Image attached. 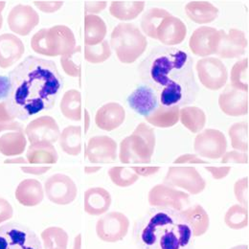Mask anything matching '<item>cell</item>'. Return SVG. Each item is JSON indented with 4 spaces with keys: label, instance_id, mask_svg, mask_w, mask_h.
Masks as SVG:
<instances>
[{
    "label": "cell",
    "instance_id": "obj_1",
    "mask_svg": "<svg viewBox=\"0 0 249 249\" xmlns=\"http://www.w3.org/2000/svg\"><path fill=\"white\" fill-rule=\"evenodd\" d=\"M193 62L181 49L159 46L140 63L138 70L145 86L156 91L159 105L183 107L194 103L199 92Z\"/></svg>",
    "mask_w": 249,
    "mask_h": 249
},
{
    "label": "cell",
    "instance_id": "obj_2",
    "mask_svg": "<svg viewBox=\"0 0 249 249\" xmlns=\"http://www.w3.org/2000/svg\"><path fill=\"white\" fill-rule=\"evenodd\" d=\"M11 92L6 100L9 107L21 121L51 109L63 87L56 63L28 56L9 74Z\"/></svg>",
    "mask_w": 249,
    "mask_h": 249
},
{
    "label": "cell",
    "instance_id": "obj_3",
    "mask_svg": "<svg viewBox=\"0 0 249 249\" xmlns=\"http://www.w3.org/2000/svg\"><path fill=\"white\" fill-rule=\"evenodd\" d=\"M138 249H194L191 225L180 211L156 208L135 226Z\"/></svg>",
    "mask_w": 249,
    "mask_h": 249
},
{
    "label": "cell",
    "instance_id": "obj_4",
    "mask_svg": "<svg viewBox=\"0 0 249 249\" xmlns=\"http://www.w3.org/2000/svg\"><path fill=\"white\" fill-rule=\"evenodd\" d=\"M156 148V134L152 126L140 123L131 135L120 143V161L124 164H149Z\"/></svg>",
    "mask_w": 249,
    "mask_h": 249
},
{
    "label": "cell",
    "instance_id": "obj_5",
    "mask_svg": "<svg viewBox=\"0 0 249 249\" xmlns=\"http://www.w3.org/2000/svg\"><path fill=\"white\" fill-rule=\"evenodd\" d=\"M31 47L43 56H63L76 48V38L69 27L56 25L36 32L32 37Z\"/></svg>",
    "mask_w": 249,
    "mask_h": 249
},
{
    "label": "cell",
    "instance_id": "obj_6",
    "mask_svg": "<svg viewBox=\"0 0 249 249\" xmlns=\"http://www.w3.org/2000/svg\"><path fill=\"white\" fill-rule=\"evenodd\" d=\"M110 44L120 62L132 63L144 54L148 41L134 24L119 23L111 33Z\"/></svg>",
    "mask_w": 249,
    "mask_h": 249
},
{
    "label": "cell",
    "instance_id": "obj_7",
    "mask_svg": "<svg viewBox=\"0 0 249 249\" xmlns=\"http://www.w3.org/2000/svg\"><path fill=\"white\" fill-rule=\"evenodd\" d=\"M0 249H42L36 234L18 222L0 226Z\"/></svg>",
    "mask_w": 249,
    "mask_h": 249
},
{
    "label": "cell",
    "instance_id": "obj_8",
    "mask_svg": "<svg viewBox=\"0 0 249 249\" xmlns=\"http://www.w3.org/2000/svg\"><path fill=\"white\" fill-rule=\"evenodd\" d=\"M164 184L181 188L191 195H198L205 189L206 181L195 167H171L164 178Z\"/></svg>",
    "mask_w": 249,
    "mask_h": 249
},
{
    "label": "cell",
    "instance_id": "obj_9",
    "mask_svg": "<svg viewBox=\"0 0 249 249\" xmlns=\"http://www.w3.org/2000/svg\"><path fill=\"white\" fill-rule=\"evenodd\" d=\"M129 219L120 212H110L99 218L96 224L98 238L105 243H117L128 232Z\"/></svg>",
    "mask_w": 249,
    "mask_h": 249
},
{
    "label": "cell",
    "instance_id": "obj_10",
    "mask_svg": "<svg viewBox=\"0 0 249 249\" xmlns=\"http://www.w3.org/2000/svg\"><path fill=\"white\" fill-rule=\"evenodd\" d=\"M196 69L200 83L210 90L222 89L228 80V72L218 58H204L196 62Z\"/></svg>",
    "mask_w": 249,
    "mask_h": 249
},
{
    "label": "cell",
    "instance_id": "obj_11",
    "mask_svg": "<svg viewBox=\"0 0 249 249\" xmlns=\"http://www.w3.org/2000/svg\"><path fill=\"white\" fill-rule=\"evenodd\" d=\"M151 206L156 208H170L178 211L185 209L190 203L189 195L165 184H157L148 195Z\"/></svg>",
    "mask_w": 249,
    "mask_h": 249
},
{
    "label": "cell",
    "instance_id": "obj_12",
    "mask_svg": "<svg viewBox=\"0 0 249 249\" xmlns=\"http://www.w3.org/2000/svg\"><path fill=\"white\" fill-rule=\"evenodd\" d=\"M27 139L23 125L18 122L0 123V154L20 156L26 149Z\"/></svg>",
    "mask_w": 249,
    "mask_h": 249
},
{
    "label": "cell",
    "instance_id": "obj_13",
    "mask_svg": "<svg viewBox=\"0 0 249 249\" xmlns=\"http://www.w3.org/2000/svg\"><path fill=\"white\" fill-rule=\"evenodd\" d=\"M44 191L48 199L58 205H67L77 196L78 189L68 176L56 174L51 176L44 184Z\"/></svg>",
    "mask_w": 249,
    "mask_h": 249
},
{
    "label": "cell",
    "instance_id": "obj_14",
    "mask_svg": "<svg viewBox=\"0 0 249 249\" xmlns=\"http://www.w3.org/2000/svg\"><path fill=\"white\" fill-rule=\"evenodd\" d=\"M194 149L197 155L202 157L218 159L226 152L227 141L220 130L208 128L196 135Z\"/></svg>",
    "mask_w": 249,
    "mask_h": 249
},
{
    "label": "cell",
    "instance_id": "obj_15",
    "mask_svg": "<svg viewBox=\"0 0 249 249\" xmlns=\"http://www.w3.org/2000/svg\"><path fill=\"white\" fill-rule=\"evenodd\" d=\"M219 38L216 55L222 59H237L246 53L248 39L246 34L238 29H230L228 33L219 30Z\"/></svg>",
    "mask_w": 249,
    "mask_h": 249
},
{
    "label": "cell",
    "instance_id": "obj_16",
    "mask_svg": "<svg viewBox=\"0 0 249 249\" xmlns=\"http://www.w3.org/2000/svg\"><path fill=\"white\" fill-rule=\"evenodd\" d=\"M25 134L31 144L37 142L55 143L59 140L61 131L56 120L51 116H40L31 121L25 128Z\"/></svg>",
    "mask_w": 249,
    "mask_h": 249
},
{
    "label": "cell",
    "instance_id": "obj_17",
    "mask_svg": "<svg viewBox=\"0 0 249 249\" xmlns=\"http://www.w3.org/2000/svg\"><path fill=\"white\" fill-rule=\"evenodd\" d=\"M38 23L39 16L29 5L18 4L8 16V25L17 35L28 36Z\"/></svg>",
    "mask_w": 249,
    "mask_h": 249
},
{
    "label": "cell",
    "instance_id": "obj_18",
    "mask_svg": "<svg viewBox=\"0 0 249 249\" xmlns=\"http://www.w3.org/2000/svg\"><path fill=\"white\" fill-rule=\"evenodd\" d=\"M86 155L91 163H112L117 159V143L107 135L89 139Z\"/></svg>",
    "mask_w": 249,
    "mask_h": 249
},
{
    "label": "cell",
    "instance_id": "obj_19",
    "mask_svg": "<svg viewBox=\"0 0 249 249\" xmlns=\"http://www.w3.org/2000/svg\"><path fill=\"white\" fill-rule=\"evenodd\" d=\"M219 34L213 27L202 26L195 30L189 40V47L193 54L207 57L216 53Z\"/></svg>",
    "mask_w": 249,
    "mask_h": 249
},
{
    "label": "cell",
    "instance_id": "obj_20",
    "mask_svg": "<svg viewBox=\"0 0 249 249\" xmlns=\"http://www.w3.org/2000/svg\"><path fill=\"white\" fill-rule=\"evenodd\" d=\"M218 105L223 113L229 116H244L249 113V93L236 89L230 85L219 95Z\"/></svg>",
    "mask_w": 249,
    "mask_h": 249
},
{
    "label": "cell",
    "instance_id": "obj_21",
    "mask_svg": "<svg viewBox=\"0 0 249 249\" xmlns=\"http://www.w3.org/2000/svg\"><path fill=\"white\" fill-rule=\"evenodd\" d=\"M187 28L184 22L172 15L165 18L157 31H156V39L161 43L173 46L180 44L186 37Z\"/></svg>",
    "mask_w": 249,
    "mask_h": 249
},
{
    "label": "cell",
    "instance_id": "obj_22",
    "mask_svg": "<svg viewBox=\"0 0 249 249\" xmlns=\"http://www.w3.org/2000/svg\"><path fill=\"white\" fill-rule=\"evenodd\" d=\"M127 104L136 113L147 117L158 107L159 100L153 89L148 86H141L127 97Z\"/></svg>",
    "mask_w": 249,
    "mask_h": 249
},
{
    "label": "cell",
    "instance_id": "obj_23",
    "mask_svg": "<svg viewBox=\"0 0 249 249\" xmlns=\"http://www.w3.org/2000/svg\"><path fill=\"white\" fill-rule=\"evenodd\" d=\"M25 51L20 38L12 34L0 35V67L6 69L18 62Z\"/></svg>",
    "mask_w": 249,
    "mask_h": 249
},
{
    "label": "cell",
    "instance_id": "obj_24",
    "mask_svg": "<svg viewBox=\"0 0 249 249\" xmlns=\"http://www.w3.org/2000/svg\"><path fill=\"white\" fill-rule=\"evenodd\" d=\"M124 118L125 111L120 104L107 103L97 110L95 123L99 128L106 131H111L123 124Z\"/></svg>",
    "mask_w": 249,
    "mask_h": 249
},
{
    "label": "cell",
    "instance_id": "obj_25",
    "mask_svg": "<svg viewBox=\"0 0 249 249\" xmlns=\"http://www.w3.org/2000/svg\"><path fill=\"white\" fill-rule=\"evenodd\" d=\"M111 205L109 192L102 187L89 188L85 193V211L91 216H100L107 212Z\"/></svg>",
    "mask_w": 249,
    "mask_h": 249
},
{
    "label": "cell",
    "instance_id": "obj_26",
    "mask_svg": "<svg viewBox=\"0 0 249 249\" xmlns=\"http://www.w3.org/2000/svg\"><path fill=\"white\" fill-rule=\"evenodd\" d=\"M15 195L19 204L33 207L41 203L44 198V190L38 180L27 178L18 184Z\"/></svg>",
    "mask_w": 249,
    "mask_h": 249
},
{
    "label": "cell",
    "instance_id": "obj_27",
    "mask_svg": "<svg viewBox=\"0 0 249 249\" xmlns=\"http://www.w3.org/2000/svg\"><path fill=\"white\" fill-rule=\"evenodd\" d=\"M187 16L197 24H207L217 19L218 9L207 1H192L185 6Z\"/></svg>",
    "mask_w": 249,
    "mask_h": 249
},
{
    "label": "cell",
    "instance_id": "obj_28",
    "mask_svg": "<svg viewBox=\"0 0 249 249\" xmlns=\"http://www.w3.org/2000/svg\"><path fill=\"white\" fill-rule=\"evenodd\" d=\"M26 158L30 164H56L59 155L53 146L48 142H37L31 144L26 153Z\"/></svg>",
    "mask_w": 249,
    "mask_h": 249
},
{
    "label": "cell",
    "instance_id": "obj_29",
    "mask_svg": "<svg viewBox=\"0 0 249 249\" xmlns=\"http://www.w3.org/2000/svg\"><path fill=\"white\" fill-rule=\"evenodd\" d=\"M189 221L194 237L204 235L209 228V216L199 204H195L180 211Z\"/></svg>",
    "mask_w": 249,
    "mask_h": 249
},
{
    "label": "cell",
    "instance_id": "obj_30",
    "mask_svg": "<svg viewBox=\"0 0 249 249\" xmlns=\"http://www.w3.org/2000/svg\"><path fill=\"white\" fill-rule=\"evenodd\" d=\"M59 144L65 154L79 156L82 152V127L80 125L66 126L60 135Z\"/></svg>",
    "mask_w": 249,
    "mask_h": 249
},
{
    "label": "cell",
    "instance_id": "obj_31",
    "mask_svg": "<svg viewBox=\"0 0 249 249\" xmlns=\"http://www.w3.org/2000/svg\"><path fill=\"white\" fill-rule=\"evenodd\" d=\"M145 8L144 1H112L109 13L120 20L135 19Z\"/></svg>",
    "mask_w": 249,
    "mask_h": 249
},
{
    "label": "cell",
    "instance_id": "obj_32",
    "mask_svg": "<svg viewBox=\"0 0 249 249\" xmlns=\"http://www.w3.org/2000/svg\"><path fill=\"white\" fill-rule=\"evenodd\" d=\"M107 31V25L100 17L96 15H86L85 41L87 45H97L104 41Z\"/></svg>",
    "mask_w": 249,
    "mask_h": 249
},
{
    "label": "cell",
    "instance_id": "obj_33",
    "mask_svg": "<svg viewBox=\"0 0 249 249\" xmlns=\"http://www.w3.org/2000/svg\"><path fill=\"white\" fill-rule=\"evenodd\" d=\"M179 110L178 107H163L158 106L156 110L149 116L145 117L146 121L154 126L157 127H171L179 121Z\"/></svg>",
    "mask_w": 249,
    "mask_h": 249
},
{
    "label": "cell",
    "instance_id": "obj_34",
    "mask_svg": "<svg viewBox=\"0 0 249 249\" xmlns=\"http://www.w3.org/2000/svg\"><path fill=\"white\" fill-rule=\"evenodd\" d=\"M63 116L72 121H80L82 119V97L77 89L66 91L60 105Z\"/></svg>",
    "mask_w": 249,
    "mask_h": 249
},
{
    "label": "cell",
    "instance_id": "obj_35",
    "mask_svg": "<svg viewBox=\"0 0 249 249\" xmlns=\"http://www.w3.org/2000/svg\"><path fill=\"white\" fill-rule=\"evenodd\" d=\"M179 120L193 133H198L206 124L204 111L197 107H183L179 110Z\"/></svg>",
    "mask_w": 249,
    "mask_h": 249
},
{
    "label": "cell",
    "instance_id": "obj_36",
    "mask_svg": "<svg viewBox=\"0 0 249 249\" xmlns=\"http://www.w3.org/2000/svg\"><path fill=\"white\" fill-rule=\"evenodd\" d=\"M170 15V12L161 8H152L148 10L143 15L141 20V28L145 35L156 39V31L161 21Z\"/></svg>",
    "mask_w": 249,
    "mask_h": 249
},
{
    "label": "cell",
    "instance_id": "obj_37",
    "mask_svg": "<svg viewBox=\"0 0 249 249\" xmlns=\"http://www.w3.org/2000/svg\"><path fill=\"white\" fill-rule=\"evenodd\" d=\"M44 249H67L68 234L58 226H50L40 234Z\"/></svg>",
    "mask_w": 249,
    "mask_h": 249
},
{
    "label": "cell",
    "instance_id": "obj_38",
    "mask_svg": "<svg viewBox=\"0 0 249 249\" xmlns=\"http://www.w3.org/2000/svg\"><path fill=\"white\" fill-rule=\"evenodd\" d=\"M232 148L238 152H249V123L240 122L232 124L229 128Z\"/></svg>",
    "mask_w": 249,
    "mask_h": 249
},
{
    "label": "cell",
    "instance_id": "obj_39",
    "mask_svg": "<svg viewBox=\"0 0 249 249\" xmlns=\"http://www.w3.org/2000/svg\"><path fill=\"white\" fill-rule=\"evenodd\" d=\"M249 59L236 62L231 70V87L249 93Z\"/></svg>",
    "mask_w": 249,
    "mask_h": 249
},
{
    "label": "cell",
    "instance_id": "obj_40",
    "mask_svg": "<svg viewBox=\"0 0 249 249\" xmlns=\"http://www.w3.org/2000/svg\"><path fill=\"white\" fill-rule=\"evenodd\" d=\"M225 224L235 230L243 229L249 226V208H246L240 204H235L231 206L225 216Z\"/></svg>",
    "mask_w": 249,
    "mask_h": 249
},
{
    "label": "cell",
    "instance_id": "obj_41",
    "mask_svg": "<svg viewBox=\"0 0 249 249\" xmlns=\"http://www.w3.org/2000/svg\"><path fill=\"white\" fill-rule=\"evenodd\" d=\"M63 71L70 77L77 78L81 75L82 65V47H76L72 52L65 54L61 58Z\"/></svg>",
    "mask_w": 249,
    "mask_h": 249
},
{
    "label": "cell",
    "instance_id": "obj_42",
    "mask_svg": "<svg viewBox=\"0 0 249 249\" xmlns=\"http://www.w3.org/2000/svg\"><path fill=\"white\" fill-rule=\"evenodd\" d=\"M108 176L113 184L119 187H128L134 184L139 177L126 167H112L108 171Z\"/></svg>",
    "mask_w": 249,
    "mask_h": 249
},
{
    "label": "cell",
    "instance_id": "obj_43",
    "mask_svg": "<svg viewBox=\"0 0 249 249\" xmlns=\"http://www.w3.org/2000/svg\"><path fill=\"white\" fill-rule=\"evenodd\" d=\"M111 56V49L107 40L97 45H86L85 58L90 63H101L107 61Z\"/></svg>",
    "mask_w": 249,
    "mask_h": 249
},
{
    "label": "cell",
    "instance_id": "obj_44",
    "mask_svg": "<svg viewBox=\"0 0 249 249\" xmlns=\"http://www.w3.org/2000/svg\"><path fill=\"white\" fill-rule=\"evenodd\" d=\"M236 199L246 208H249V177L238 180L234 185Z\"/></svg>",
    "mask_w": 249,
    "mask_h": 249
},
{
    "label": "cell",
    "instance_id": "obj_45",
    "mask_svg": "<svg viewBox=\"0 0 249 249\" xmlns=\"http://www.w3.org/2000/svg\"><path fill=\"white\" fill-rule=\"evenodd\" d=\"M222 163H239V164H248L249 155L248 153H241L238 151H232L224 154L221 159Z\"/></svg>",
    "mask_w": 249,
    "mask_h": 249
},
{
    "label": "cell",
    "instance_id": "obj_46",
    "mask_svg": "<svg viewBox=\"0 0 249 249\" xmlns=\"http://www.w3.org/2000/svg\"><path fill=\"white\" fill-rule=\"evenodd\" d=\"M36 7H37L43 13H55L59 11L63 5V1H34Z\"/></svg>",
    "mask_w": 249,
    "mask_h": 249
},
{
    "label": "cell",
    "instance_id": "obj_47",
    "mask_svg": "<svg viewBox=\"0 0 249 249\" xmlns=\"http://www.w3.org/2000/svg\"><path fill=\"white\" fill-rule=\"evenodd\" d=\"M13 215L14 209L10 202L5 198L0 197V224L13 218Z\"/></svg>",
    "mask_w": 249,
    "mask_h": 249
},
{
    "label": "cell",
    "instance_id": "obj_48",
    "mask_svg": "<svg viewBox=\"0 0 249 249\" xmlns=\"http://www.w3.org/2000/svg\"><path fill=\"white\" fill-rule=\"evenodd\" d=\"M16 116L12 112L6 101L0 102V123H10L14 122Z\"/></svg>",
    "mask_w": 249,
    "mask_h": 249
},
{
    "label": "cell",
    "instance_id": "obj_49",
    "mask_svg": "<svg viewBox=\"0 0 249 249\" xmlns=\"http://www.w3.org/2000/svg\"><path fill=\"white\" fill-rule=\"evenodd\" d=\"M175 163L176 164H206L207 161L199 158L198 156H196V155L186 154V155L178 157L175 160Z\"/></svg>",
    "mask_w": 249,
    "mask_h": 249
},
{
    "label": "cell",
    "instance_id": "obj_50",
    "mask_svg": "<svg viewBox=\"0 0 249 249\" xmlns=\"http://www.w3.org/2000/svg\"><path fill=\"white\" fill-rule=\"evenodd\" d=\"M107 7V1H87L86 2V11L89 15L98 14L104 11Z\"/></svg>",
    "mask_w": 249,
    "mask_h": 249
},
{
    "label": "cell",
    "instance_id": "obj_51",
    "mask_svg": "<svg viewBox=\"0 0 249 249\" xmlns=\"http://www.w3.org/2000/svg\"><path fill=\"white\" fill-rule=\"evenodd\" d=\"M211 175L212 177L219 180V179H222L224 178L225 177H227L231 171V168L230 167H206L205 168Z\"/></svg>",
    "mask_w": 249,
    "mask_h": 249
},
{
    "label": "cell",
    "instance_id": "obj_52",
    "mask_svg": "<svg viewBox=\"0 0 249 249\" xmlns=\"http://www.w3.org/2000/svg\"><path fill=\"white\" fill-rule=\"evenodd\" d=\"M11 92V83L9 77L0 75V100H7Z\"/></svg>",
    "mask_w": 249,
    "mask_h": 249
},
{
    "label": "cell",
    "instance_id": "obj_53",
    "mask_svg": "<svg viewBox=\"0 0 249 249\" xmlns=\"http://www.w3.org/2000/svg\"><path fill=\"white\" fill-rule=\"evenodd\" d=\"M138 177H150L159 171V167H132L130 168Z\"/></svg>",
    "mask_w": 249,
    "mask_h": 249
},
{
    "label": "cell",
    "instance_id": "obj_54",
    "mask_svg": "<svg viewBox=\"0 0 249 249\" xmlns=\"http://www.w3.org/2000/svg\"><path fill=\"white\" fill-rule=\"evenodd\" d=\"M50 167H21L20 170L28 175L34 176H42L48 171H50Z\"/></svg>",
    "mask_w": 249,
    "mask_h": 249
},
{
    "label": "cell",
    "instance_id": "obj_55",
    "mask_svg": "<svg viewBox=\"0 0 249 249\" xmlns=\"http://www.w3.org/2000/svg\"><path fill=\"white\" fill-rule=\"evenodd\" d=\"M5 164H27L28 161L23 157H13L6 159L4 161Z\"/></svg>",
    "mask_w": 249,
    "mask_h": 249
},
{
    "label": "cell",
    "instance_id": "obj_56",
    "mask_svg": "<svg viewBox=\"0 0 249 249\" xmlns=\"http://www.w3.org/2000/svg\"><path fill=\"white\" fill-rule=\"evenodd\" d=\"M82 249V234H78L76 238L74 239L73 243V248L72 249Z\"/></svg>",
    "mask_w": 249,
    "mask_h": 249
},
{
    "label": "cell",
    "instance_id": "obj_57",
    "mask_svg": "<svg viewBox=\"0 0 249 249\" xmlns=\"http://www.w3.org/2000/svg\"><path fill=\"white\" fill-rule=\"evenodd\" d=\"M102 168L101 167H86L85 168V172L88 175H91V174H95L97 172H99Z\"/></svg>",
    "mask_w": 249,
    "mask_h": 249
},
{
    "label": "cell",
    "instance_id": "obj_58",
    "mask_svg": "<svg viewBox=\"0 0 249 249\" xmlns=\"http://www.w3.org/2000/svg\"><path fill=\"white\" fill-rule=\"evenodd\" d=\"M5 5H6V2L5 1H0V29L2 28V24H3V18H2V11L4 10L5 8Z\"/></svg>",
    "mask_w": 249,
    "mask_h": 249
},
{
    "label": "cell",
    "instance_id": "obj_59",
    "mask_svg": "<svg viewBox=\"0 0 249 249\" xmlns=\"http://www.w3.org/2000/svg\"><path fill=\"white\" fill-rule=\"evenodd\" d=\"M230 249H249V246L248 245H241V246H237V247H234V248Z\"/></svg>",
    "mask_w": 249,
    "mask_h": 249
},
{
    "label": "cell",
    "instance_id": "obj_60",
    "mask_svg": "<svg viewBox=\"0 0 249 249\" xmlns=\"http://www.w3.org/2000/svg\"><path fill=\"white\" fill-rule=\"evenodd\" d=\"M86 115H87V129L89 128V115L88 110H86Z\"/></svg>",
    "mask_w": 249,
    "mask_h": 249
}]
</instances>
